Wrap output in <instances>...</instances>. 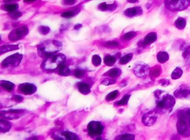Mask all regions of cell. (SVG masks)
I'll return each instance as SVG.
<instances>
[{
  "mask_svg": "<svg viewBox=\"0 0 190 140\" xmlns=\"http://www.w3.org/2000/svg\"><path fill=\"white\" fill-rule=\"evenodd\" d=\"M65 60L63 55H54L49 56L48 59L44 61L43 64L44 69L45 70H53L63 64Z\"/></svg>",
  "mask_w": 190,
  "mask_h": 140,
  "instance_id": "3957f363",
  "label": "cell"
},
{
  "mask_svg": "<svg viewBox=\"0 0 190 140\" xmlns=\"http://www.w3.org/2000/svg\"><path fill=\"white\" fill-rule=\"evenodd\" d=\"M138 0H128V1L129 2H131V3H135L137 1H138Z\"/></svg>",
  "mask_w": 190,
  "mask_h": 140,
  "instance_id": "7bdbcfd3",
  "label": "cell"
},
{
  "mask_svg": "<svg viewBox=\"0 0 190 140\" xmlns=\"http://www.w3.org/2000/svg\"><path fill=\"white\" fill-rule=\"evenodd\" d=\"M81 27V25H76L75 27V28L76 29H78L79 28H80Z\"/></svg>",
  "mask_w": 190,
  "mask_h": 140,
  "instance_id": "f6af8a7d",
  "label": "cell"
},
{
  "mask_svg": "<svg viewBox=\"0 0 190 140\" xmlns=\"http://www.w3.org/2000/svg\"><path fill=\"white\" fill-rule=\"evenodd\" d=\"M59 73L61 76H68L70 73V70L69 69V68L63 65L62 64L60 66Z\"/></svg>",
  "mask_w": 190,
  "mask_h": 140,
  "instance_id": "f546056e",
  "label": "cell"
},
{
  "mask_svg": "<svg viewBox=\"0 0 190 140\" xmlns=\"http://www.w3.org/2000/svg\"><path fill=\"white\" fill-rule=\"evenodd\" d=\"M119 95V92L118 90H114V91L110 92V93L108 94L106 96V100L108 102L111 101H113L115 99H116L118 97Z\"/></svg>",
  "mask_w": 190,
  "mask_h": 140,
  "instance_id": "d4e9b609",
  "label": "cell"
},
{
  "mask_svg": "<svg viewBox=\"0 0 190 140\" xmlns=\"http://www.w3.org/2000/svg\"><path fill=\"white\" fill-rule=\"evenodd\" d=\"M116 81L114 79H106L103 82V83L105 85H110V84H113L115 83Z\"/></svg>",
  "mask_w": 190,
  "mask_h": 140,
  "instance_id": "74e56055",
  "label": "cell"
},
{
  "mask_svg": "<svg viewBox=\"0 0 190 140\" xmlns=\"http://www.w3.org/2000/svg\"><path fill=\"white\" fill-rule=\"evenodd\" d=\"M50 31V29L47 27H45V26H42L40 27V32H41L42 34H46L48 33Z\"/></svg>",
  "mask_w": 190,
  "mask_h": 140,
  "instance_id": "8d00e7d4",
  "label": "cell"
},
{
  "mask_svg": "<svg viewBox=\"0 0 190 140\" xmlns=\"http://www.w3.org/2000/svg\"><path fill=\"white\" fill-rule=\"evenodd\" d=\"M13 15H12V17L13 18H17L19 17L21 15V13L20 12H13Z\"/></svg>",
  "mask_w": 190,
  "mask_h": 140,
  "instance_id": "b9f144b4",
  "label": "cell"
},
{
  "mask_svg": "<svg viewBox=\"0 0 190 140\" xmlns=\"http://www.w3.org/2000/svg\"><path fill=\"white\" fill-rule=\"evenodd\" d=\"M26 2H32V1H35V0H25Z\"/></svg>",
  "mask_w": 190,
  "mask_h": 140,
  "instance_id": "bcb514c9",
  "label": "cell"
},
{
  "mask_svg": "<svg viewBox=\"0 0 190 140\" xmlns=\"http://www.w3.org/2000/svg\"><path fill=\"white\" fill-rule=\"evenodd\" d=\"M157 39V35L156 33H150L146 35L144 38L143 40L142 41L141 45L142 46H147L149 44H151L155 42Z\"/></svg>",
  "mask_w": 190,
  "mask_h": 140,
  "instance_id": "5bb4252c",
  "label": "cell"
},
{
  "mask_svg": "<svg viewBox=\"0 0 190 140\" xmlns=\"http://www.w3.org/2000/svg\"><path fill=\"white\" fill-rule=\"evenodd\" d=\"M158 101L157 102V108L158 110L167 112L172 109L175 104V99L169 94H165L162 97H157Z\"/></svg>",
  "mask_w": 190,
  "mask_h": 140,
  "instance_id": "7a4b0ae2",
  "label": "cell"
},
{
  "mask_svg": "<svg viewBox=\"0 0 190 140\" xmlns=\"http://www.w3.org/2000/svg\"><path fill=\"white\" fill-rule=\"evenodd\" d=\"M1 85L2 88L8 92H11L14 89L15 85L8 81H1Z\"/></svg>",
  "mask_w": 190,
  "mask_h": 140,
  "instance_id": "d6986e66",
  "label": "cell"
},
{
  "mask_svg": "<svg viewBox=\"0 0 190 140\" xmlns=\"http://www.w3.org/2000/svg\"><path fill=\"white\" fill-rule=\"evenodd\" d=\"M106 45L108 47H117L119 46V43L116 41H110L106 43Z\"/></svg>",
  "mask_w": 190,
  "mask_h": 140,
  "instance_id": "d590c367",
  "label": "cell"
},
{
  "mask_svg": "<svg viewBox=\"0 0 190 140\" xmlns=\"http://www.w3.org/2000/svg\"><path fill=\"white\" fill-rule=\"evenodd\" d=\"M149 72V69L148 65L142 63L137 64L134 68V73L135 76L138 77L146 76Z\"/></svg>",
  "mask_w": 190,
  "mask_h": 140,
  "instance_id": "9c48e42d",
  "label": "cell"
},
{
  "mask_svg": "<svg viewBox=\"0 0 190 140\" xmlns=\"http://www.w3.org/2000/svg\"><path fill=\"white\" fill-rule=\"evenodd\" d=\"M131 96L129 94H126L123 96V97L117 103H115L116 106H125L127 105L129 101Z\"/></svg>",
  "mask_w": 190,
  "mask_h": 140,
  "instance_id": "603a6c76",
  "label": "cell"
},
{
  "mask_svg": "<svg viewBox=\"0 0 190 140\" xmlns=\"http://www.w3.org/2000/svg\"><path fill=\"white\" fill-rule=\"evenodd\" d=\"M121 74V70L118 68H113L112 69L106 73V74L108 76H110L111 78H117Z\"/></svg>",
  "mask_w": 190,
  "mask_h": 140,
  "instance_id": "ffe728a7",
  "label": "cell"
},
{
  "mask_svg": "<svg viewBox=\"0 0 190 140\" xmlns=\"http://www.w3.org/2000/svg\"><path fill=\"white\" fill-rule=\"evenodd\" d=\"M104 126L101 122L98 121H92L88 126V131L92 137H98L103 133Z\"/></svg>",
  "mask_w": 190,
  "mask_h": 140,
  "instance_id": "8992f818",
  "label": "cell"
},
{
  "mask_svg": "<svg viewBox=\"0 0 190 140\" xmlns=\"http://www.w3.org/2000/svg\"><path fill=\"white\" fill-rule=\"evenodd\" d=\"M135 136L133 134H123L117 137L116 140H135Z\"/></svg>",
  "mask_w": 190,
  "mask_h": 140,
  "instance_id": "83f0119b",
  "label": "cell"
},
{
  "mask_svg": "<svg viewBox=\"0 0 190 140\" xmlns=\"http://www.w3.org/2000/svg\"><path fill=\"white\" fill-rule=\"evenodd\" d=\"M26 33H27V29L25 27H22L12 32L10 35V38L13 40H15V39L18 40Z\"/></svg>",
  "mask_w": 190,
  "mask_h": 140,
  "instance_id": "4fadbf2b",
  "label": "cell"
},
{
  "mask_svg": "<svg viewBox=\"0 0 190 140\" xmlns=\"http://www.w3.org/2000/svg\"><path fill=\"white\" fill-rule=\"evenodd\" d=\"M142 9L140 7H135L127 9L124 11V14L128 17H131L140 15L142 13Z\"/></svg>",
  "mask_w": 190,
  "mask_h": 140,
  "instance_id": "9a60e30c",
  "label": "cell"
},
{
  "mask_svg": "<svg viewBox=\"0 0 190 140\" xmlns=\"http://www.w3.org/2000/svg\"><path fill=\"white\" fill-rule=\"evenodd\" d=\"M74 75L77 78H81L82 76H84V72L82 70H76L74 72Z\"/></svg>",
  "mask_w": 190,
  "mask_h": 140,
  "instance_id": "d6a6232c",
  "label": "cell"
},
{
  "mask_svg": "<svg viewBox=\"0 0 190 140\" xmlns=\"http://www.w3.org/2000/svg\"><path fill=\"white\" fill-rule=\"evenodd\" d=\"M177 129L182 136H190V108H185L178 112Z\"/></svg>",
  "mask_w": 190,
  "mask_h": 140,
  "instance_id": "6da1fadb",
  "label": "cell"
},
{
  "mask_svg": "<svg viewBox=\"0 0 190 140\" xmlns=\"http://www.w3.org/2000/svg\"><path fill=\"white\" fill-rule=\"evenodd\" d=\"M157 58L160 63H165L169 59V55L165 51H160L157 54Z\"/></svg>",
  "mask_w": 190,
  "mask_h": 140,
  "instance_id": "2e32d148",
  "label": "cell"
},
{
  "mask_svg": "<svg viewBox=\"0 0 190 140\" xmlns=\"http://www.w3.org/2000/svg\"><path fill=\"white\" fill-rule=\"evenodd\" d=\"M14 47H17V46H11V45H9V46H4V50L3 51H8L10 50H13L14 49H15Z\"/></svg>",
  "mask_w": 190,
  "mask_h": 140,
  "instance_id": "f35d334b",
  "label": "cell"
},
{
  "mask_svg": "<svg viewBox=\"0 0 190 140\" xmlns=\"http://www.w3.org/2000/svg\"><path fill=\"white\" fill-rule=\"evenodd\" d=\"M160 84H161V85H162V86L166 87V86H167V85H169V80L162 79V80L160 81Z\"/></svg>",
  "mask_w": 190,
  "mask_h": 140,
  "instance_id": "60d3db41",
  "label": "cell"
},
{
  "mask_svg": "<svg viewBox=\"0 0 190 140\" xmlns=\"http://www.w3.org/2000/svg\"><path fill=\"white\" fill-rule=\"evenodd\" d=\"M74 11H68V12H65V13H64L62 15V16H63L64 17H71L72 16H73L74 15Z\"/></svg>",
  "mask_w": 190,
  "mask_h": 140,
  "instance_id": "836d02e7",
  "label": "cell"
},
{
  "mask_svg": "<svg viewBox=\"0 0 190 140\" xmlns=\"http://www.w3.org/2000/svg\"><path fill=\"white\" fill-rule=\"evenodd\" d=\"M41 53L45 54L46 55H50L60 50V44L57 41H48L42 45L40 48Z\"/></svg>",
  "mask_w": 190,
  "mask_h": 140,
  "instance_id": "277c9868",
  "label": "cell"
},
{
  "mask_svg": "<svg viewBox=\"0 0 190 140\" xmlns=\"http://www.w3.org/2000/svg\"><path fill=\"white\" fill-rule=\"evenodd\" d=\"M22 56L18 54H16L8 57L2 62V65L4 67H7L9 66L16 67L17 66L21 61Z\"/></svg>",
  "mask_w": 190,
  "mask_h": 140,
  "instance_id": "ba28073f",
  "label": "cell"
},
{
  "mask_svg": "<svg viewBox=\"0 0 190 140\" xmlns=\"http://www.w3.org/2000/svg\"><path fill=\"white\" fill-rule=\"evenodd\" d=\"M55 140H80L78 136L71 132L64 131L61 133V136H56Z\"/></svg>",
  "mask_w": 190,
  "mask_h": 140,
  "instance_id": "7c38bea8",
  "label": "cell"
},
{
  "mask_svg": "<svg viewBox=\"0 0 190 140\" xmlns=\"http://www.w3.org/2000/svg\"><path fill=\"white\" fill-rule=\"evenodd\" d=\"M17 7L18 6L17 4H9L6 6V9L8 11L13 12V11H15L17 9Z\"/></svg>",
  "mask_w": 190,
  "mask_h": 140,
  "instance_id": "1f68e13d",
  "label": "cell"
},
{
  "mask_svg": "<svg viewBox=\"0 0 190 140\" xmlns=\"http://www.w3.org/2000/svg\"><path fill=\"white\" fill-rule=\"evenodd\" d=\"M13 99L17 102H20L23 101L24 98L19 95H14L13 96Z\"/></svg>",
  "mask_w": 190,
  "mask_h": 140,
  "instance_id": "e575fe53",
  "label": "cell"
},
{
  "mask_svg": "<svg viewBox=\"0 0 190 140\" xmlns=\"http://www.w3.org/2000/svg\"><path fill=\"white\" fill-rule=\"evenodd\" d=\"M174 96L180 99H190V89L188 87L182 86L174 92Z\"/></svg>",
  "mask_w": 190,
  "mask_h": 140,
  "instance_id": "30bf717a",
  "label": "cell"
},
{
  "mask_svg": "<svg viewBox=\"0 0 190 140\" xmlns=\"http://www.w3.org/2000/svg\"><path fill=\"white\" fill-rule=\"evenodd\" d=\"M190 0H167L166 4L171 10H182L189 5Z\"/></svg>",
  "mask_w": 190,
  "mask_h": 140,
  "instance_id": "5b68a950",
  "label": "cell"
},
{
  "mask_svg": "<svg viewBox=\"0 0 190 140\" xmlns=\"http://www.w3.org/2000/svg\"><path fill=\"white\" fill-rule=\"evenodd\" d=\"M28 140H38V138L36 137H31L29 139H28Z\"/></svg>",
  "mask_w": 190,
  "mask_h": 140,
  "instance_id": "ee69618b",
  "label": "cell"
},
{
  "mask_svg": "<svg viewBox=\"0 0 190 140\" xmlns=\"http://www.w3.org/2000/svg\"><path fill=\"white\" fill-rule=\"evenodd\" d=\"M78 88L80 93L84 94H87L90 92V87L88 84L84 83H80L78 84Z\"/></svg>",
  "mask_w": 190,
  "mask_h": 140,
  "instance_id": "e0dca14e",
  "label": "cell"
},
{
  "mask_svg": "<svg viewBox=\"0 0 190 140\" xmlns=\"http://www.w3.org/2000/svg\"><path fill=\"white\" fill-rule=\"evenodd\" d=\"M18 89L21 93L25 95H30L34 93L37 89L36 86L33 84L24 83L19 85Z\"/></svg>",
  "mask_w": 190,
  "mask_h": 140,
  "instance_id": "8fae6325",
  "label": "cell"
},
{
  "mask_svg": "<svg viewBox=\"0 0 190 140\" xmlns=\"http://www.w3.org/2000/svg\"><path fill=\"white\" fill-rule=\"evenodd\" d=\"M137 36V33L135 31H131V32H128L126 34H124L123 36V39L124 40L126 41H128L130 40L131 39L135 38Z\"/></svg>",
  "mask_w": 190,
  "mask_h": 140,
  "instance_id": "f1b7e54d",
  "label": "cell"
},
{
  "mask_svg": "<svg viewBox=\"0 0 190 140\" xmlns=\"http://www.w3.org/2000/svg\"><path fill=\"white\" fill-rule=\"evenodd\" d=\"M132 58H133V54H132V53L128 54L127 55H126L121 58L119 63H120V64H122V65L127 64L128 63H129L131 61Z\"/></svg>",
  "mask_w": 190,
  "mask_h": 140,
  "instance_id": "484cf974",
  "label": "cell"
},
{
  "mask_svg": "<svg viewBox=\"0 0 190 140\" xmlns=\"http://www.w3.org/2000/svg\"><path fill=\"white\" fill-rule=\"evenodd\" d=\"M184 54H185V56H184L185 58L190 59V47L186 50Z\"/></svg>",
  "mask_w": 190,
  "mask_h": 140,
  "instance_id": "ab89813d",
  "label": "cell"
},
{
  "mask_svg": "<svg viewBox=\"0 0 190 140\" xmlns=\"http://www.w3.org/2000/svg\"><path fill=\"white\" fill-rule=\"evenodd\" d=\"M11 127V124L5 120H1V131L6 132L10 130Z\"/></svg>",
  "mask_w": 190,
  "mask_h": 140,
  "instance_id": "7402d4cb",
  "label": "cell"
},
{
  "mask_svg": "<svg viewBox=\"0 0 190 140\" xmlns=\"http://www.w3.org/2000/svg\"><path fill=\"white\" fill-rule=\"evenodd\" d=\"M175 26L176 27L178 28L180 30H182L183 29L186 25V20L182 17H178L177 19L176 20V21H175Z\"/></svg>",
  "mask_w": 190,
  "mask_h": 140,
  "instance_id": "ac0fdd59",
  "label": "cell"
},
{
  "mask_svg": "<svg viewBox=\"0 0 190 140\" xmlns=\"http://www.w3.org/2000/svg\"><path fill=\"white\" fill-rule=\"evenodd\" d=\"M182 74H183V71L181 68L177 67L173 70V72L171 74V78L174 80L177 79L181 77Z\"/></svg>",
  "mask_w": 190,
  "mask_h": 140,
  "instance_id": "44dd1931",
  "label": "cell"
},
{
  "mask_svg": "<svg viewBox=\"0 0 190 140\" xmlns=\"http://www.w3.org/2000/svg\"><path fill=\"white\" fill-rule=\"evenodd\" d=\"M157 113L155 110H151L144 114L142 121L146 126H151L156 122Z\"/></svg>",
  "mask_w": 190,
  "mask_h": 140,
  "instance_id": "52a82bcc",
  "label": "cell"
},
{
  "mask_svg": "<svg viewBox=\"0 0 190 140\" xmlns=\"http://www.w3.org/2000/svg\"><path fill=\"white\" fill-rule=\"evenodd\" d=\"M92 61L94 65H95V66H98L101 63V58L98 55H94L93 56Z\"/></svg>",
  "mask_w": 190,
  "mask_h": 140,
  "instance_id": "4dcf8cb0",
  "label": "cell"
},
{
  "mask_svg": "<svg viewBox=\"0 0 190 140\" xmlns=\"http://www.w3.org/2000/svg\"><path fill=\"white\" fill-rule=\"evenodd\" d=\"M104 63L108 66H112L113 65H114L116 61V58L113 56H110V55H108L106 56L104 58Z\"/></svg>",
  "mask_w": 190,
  "mask_h": 140,
  "instance_id": "cb8c5ba5",
  "label": "cell"
},
{
  "mask_svg": "<svg viewBox=\"0 0 190 140\" xmlns=\"http://www.w3.org/2000/svg\"><path fill=\"white\" fill-rule=\"evenodd\" d=\"M161 73V69L159 67L153 68L151 70H149V75L151 78H156L157 76H160Z\"/></svg>",
  "mask_w": 190,
  "mask_h": 140,
  "instance_id": "4316f807",
  "label": "cell"
}]
</instances>
